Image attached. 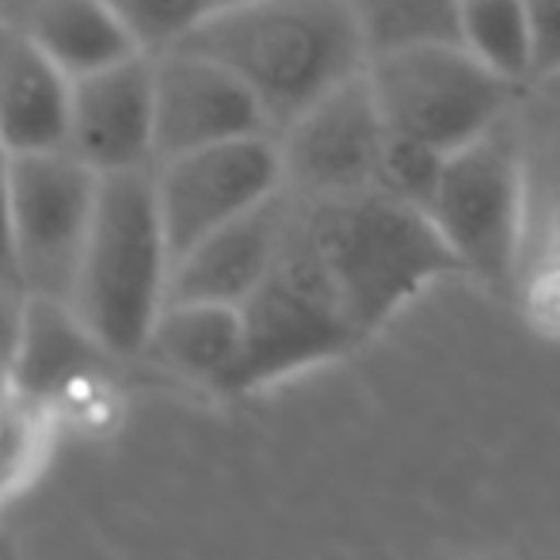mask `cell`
<instances>
[{"mask_svg": "<svg viewBox=\"0 0 560 560\" xmlns=\"http://www.w3.org/2000/svg\"><path fill=\"white\" fill-rule=\"evenodd\" d=\"M23 310H27V287L15 279H0V374H8V366H12L23 328Z\"/></svg>", "mask_w": 560, "mask_h": 560, "instance_id": "7402d4cb", "label": "cell"}, {"mask_svg": "<svg viewBox=\"0 0 560 560\" xmlns=\"http://www.w3.org/2000/svg\"><path fill=\"white\" fill-rule=\"evenodd\" d=\"M370 58L423 38H457V0H351Z\"/></svg>", "mask_w": 560, "mask_h": 560, "instance_id": "ac0fdd59", "label": "cell"}, {"mask_svg": "<svg viewBox=\"0 0 560 560\" xmlns=\"http://www.w3.org/2000/svg\"><path fill=\"white\" fill-rule=\"evenodd\" d=\"M294 218L362 339L382 332L423 287L462 275L428 210L382 187L336 199L294 195Z\"/></svg>", "mask_w": 560, "mask_h": 560, "instance_id": "7a4b0ae2", "label": "cell"}, {"mask_svg": "<svg viewBox=\"0 0 560 560\" xmlns=\"http://www.w3.org/2000/svg\"><path fill=\"white\" fill-rule=\"evenodd\" d=\"M202 4H207V15H210V12H222V8L244 4V0H202Z\"/></svg>", "mask_w": 560, "mask_h": 560, "instance_id": "d4e9b609", "label": "cell"}, {"mask_svg": "<svg viewBox=\"0 0 560 560\" xmlns=\"http://www.w3.org/2000/svg\"><path fill=\"white\" fill-rule=\"evenodd\" d=\"M294 195L279 191L275 199L259 202L256 210L236 222L214 229L195 248L172 264L168 302H214L244 305L248 294L267 279L287 241Z\"/></svg>", "mask_w": 560, "mask_h": 560, "instance_id": "7c38bea8", "label": "cell"}, {"mask_svg": "<svg viewBox=\"0 0 560 560\" xmlns=\"http://www.w3.org/2000/svg\"><path fill=\"white\" fill-rule=\"evenodd\" d=\"M0 560H4V557H0Z\"/></svg>", "mask_w": 560, "mask_h": 560, "instance_id": "484cf974", "label": "cell"}, {"mask_svg": "<svg viewBox=\"0 0 560 560\" xmlns=\"http://www.w3.org/2000/svg\"><path fill=\"white\" fill-rule=\"evenodd\" d=\"M275 138L282 149L287 191L298 199H336L377 187L389 122L362 69L305 107Z\"/></svg>", "mask_w": 560, "mask_h": 560, "instance_id": "9c48e42d", "label": "cell"}, {"mask_svg": "<svg viewBox=\"0 0 560 560\" xmlns=\"http://www.w3.org/2000/svg\"><path fill=\"white\" fill-rule=\"evenodd\" d=\"M156 81V149L153 164L172 161L191 149H207L218 141L275 133L271 118L256 92L225 69L187 46H172L153 54Z\"/></svg>", "mask_w": 560, "mask_h": 560, "instance_id": "30bf717a", "label": "cell"}, {"mask_svg": "<svg viewBox=\"0 0 560 560\" xmlns=\"http://www.w3.org/2000/svg\"><path fill=\"white\" fill-rule=\"evenodd\" d=\"M96 199L100 172L69 149L12 156L15 267L27 294L73 302Z\"/></svg>", "mask_w": 560, "mask_h": 560, "instance_id": "52a82bcc", "label": "cell"}, {"mask_svg": "<svg viewBox=\"0 0 560 560\" xmlns=\"http://www.w3.org/2000/svg\"><path fill=\"white\" fill-rule=\"evenodd\" d=\"M443 153L420 145V141H408L400 133H389V145H385V161H382V176H377V187L405 202H416V207L428 210L431 195H435L439 172H443Z\"/></svg>", "mask_w": 560, "mask_h": 560, "instance_id": "ffe728a7", "label": "cell"}, {"mask_svg": "<svg viewBox=\"0 0 560 560\" xmlns=\"http://www.w3.org/2000/svg\"><path fill=\"white\" fill-rule=\"evenodd\" d=\"M73 115V77L54 66L43 46L15 31L0 69V149L50 153L66 149Z\"/></svg>", "mask_w": 560, "mask_h": 560, "instance_id": "5bb4252c", "label": "cell"}, {"mask_svg": "<svg viewBox=\"0 0 560 560\" xmlns=\"http://www.w3.org/2000/svg\"><path fill=\"white\" fill-rule=\"evenodd\" d=\"M112 359L115 354L100 343L73 305L61 298L27 294L8 382L31 405L46 408L50 400L69 397L77 385L92 382Z\"/></svg>", "mask_w": 560, "mask_h": 560, "instance_id": "4fadbf2b", "label": "cell"}, {"mask_svg": "<svg viewBox=\"0 0 560 560\" xmlns=\"http://www.w3.org/2000/svg\"><path fill=\"white\" fill-rule=\"evenodd\" d=\"M153 176L172 264L214 229L236 222L259 202L287 191L282 149L275 133H252V138L191 149L153 164Z\"/></svg>", "mask_w": 560, "mask_h": 560, "instance_id": "ba28073f", "label": "cell"}, {"mask_svg": "<svg viewBox=\"0 0 560 560\" xmlns=\"http://www.w3.org/2000/svg\"><path fill=\"white\" fill-rule=\"evenodd\" d=\"M462 275L515 294L526 244V164L508 118L443 161L428 202Z\"/></svg>", "mask_w": 560, "mask_h": 560, "instance_id": "8992f818", "label": "cell"}, {"mask_svg": "<svg viewBox=\"0 0 560 560\" xmlns=\"http://www.w3.org/2000/svg\"><path fill=\"white\" fill-rule=\"evenodd\" d=\"M141 46V54H164L179 46L202 20L207 4L202 0H107Z\"/></svg>", "mask_w": 560, "mask_h": 560, "instance_id": "d6986e66", "label": "cell"}, {"mask_svg": "<svg viewBox=\"0 0 560 560\" xmlns=\"http://www.w3.org/2000/svg\"><path fill=\"white\" fill-rule=\"evenodd\" d=\"M241 320L244 351L225 393L267 389L362 343L294 210L279 259L241 305Z\"/></svg>", "mask_w": 560, "mask_h": 560, "instance_id": "277c9868", "label": "cell"}, {"mask_svg": "<svg viewBox=\"0 0 560 560\" xmlns=\"http://www.w3.org/2000/svg\"><path fill=\"white\" fill-rule=\"evenodd\" d=\"M15 31L12 27H0V69H4V58H8V46H12Z\"/></svg>", "mask_w": 560, "mask_h": 560, "instance_id": "cb8c5ba5", "label": "cell"}, {"mask_svg": "<svg viewBox=\"0 0 560 560\" xmlns=\"http://www.w3.org/2000/svg\"><path fill=\"white\" fill-rule=\"evenodd\" d=\"M389 133L450 156L508 118L523 84L500 77L462 38H423L366 66Z\"/></svg>", "mask_w": 560, "mask_h": 560, "instance_id": "5b68a950", "label": "cell"}, {"mask_svg": "<svg viewBox=\"0 0 560 560\" xmlns=\"http://www.w3.org/2000/svg\"><path fill=\"white\" fill-rule=\"evenodd\" d=\"M0 279L20 282L15 267V218H12V153L0 149Z\"/></svg>", "mask_w": 560, "mask_h": 560, "instance_id": "603a6c76", "label": "cell"}, {"mask_svg": "<svg viewBox=\"0 0 560 560\" xmlns=\"http://www.w3.org/2000/svg\"><path fill=\"white\" fill-rule=\"evenodd\" d=\"M168 279L172 248L153 164L104 172L69 305L115 359H138L168 302Z\"/></svg>", "mask_w": 560, "mask_h": 560, "instance_id": "3957f363", "label": "cell"}, {"mask_svg": "<svg viewBox=\"0 0 560 560\" xmlns=\"http://www.w3.org/2000/svg\"><path fill=\"white\" fill-rule=\"evenodd\" d=\"M244 351L241 305L164 302L138 359L184 377L191 385L225 393Z\"/></svg>", "mask_w": 560, "mask_h": 560, "instance_id": "9a60e30c", "label": "cell"}, {"mask_svg": "<svg viewBox=\"0 0 560 560\" xmlns=\"http://www.w3.org/2000/svg\"><path fill=\"white\" fill-rule=\"evenodd\" d=\"M27 35L73 81L141 54L107 0H43L31 15Z\"/></svg>", "mask_w": 560, "mask_h": 560, "instance_id": "2e32d148", "label": "cell"}, {"mask_svg": "<svg viewBox=\"0 0 560 560\" xmlns=\"http://www.w3.org/2000/svg\"><path fill=\"white\" fill-rule=\"evenodd\" d=\"M457 38L508 81H534V23L526 0H457Z\"/></svg>", "mask_w": 560, "mask_h": 560, "instance_id": "e0dca14e", "label": "cell"}, {"mask_svg": "<svg viewBox=\"0 0 560 560\" xmlns=\"http://www.w3.org/2000/svg\"><path fill=\"white\" fill-rule=\"evenodd\" d=\"M534 23V81L560 73V0H526Z\"/></svg>", "mask_w": 560, "mask_h": 560, "instance_id": "44dd1931", "label": "cell"}, {"mask_svg": "<svg viewBox=\"0 0 560 560\" xmlns=\"http://www.w3.org/2000/svg\"><path fill=\"white\" fill-rule=\"evenodd\" d=\"M66 149L89 168H149L156 149V81L153 54H138L100 73L73 81Z\"/></svg>", "mask_w": 560, "mask_h": 560, "instance_id": "8fae6325", "label": "cell"}, {"mask_svg": "<svg viewBox=\"0 0 560 560\" xmlns=\"http://www.w3.org/2000/svg\"><path fill=\"white\" fill-rule=\"evenodd\" d=\"M179 46L233 69L256 92L275 133L370 66L351 0H244L210 12Z\"/></svg>", "mask_w": 560, "mask_h": 560, "instance_id": "6da1fadb", "label": "cell"}]
</instances>
